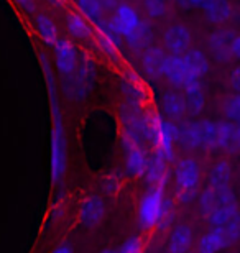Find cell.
Here are the masks:
<instances>
[{
  "label": "cell",
  "mask_w": 240,
  "mask_h": 253,
  "mask_svg": "<svg viewBox=\"0 0 240 253\" xmlns=\"http://www.w3.org/2000/svg\"><path fill=\"white\" fill-rule=\"evenodd\" d=\"M40 63L47 81L49 109H51V141H49V174L53 184H61L68 171V140H66V128L58 99V83L54 78V71L45 53L40 54Z\"/></svg>",
  "instance_id": "1"
},
{
  "label": "cell",
  "mask_w": 240,
  "mask_h": 253,
  "mask_svg": "<svg viewBox=\"0 0 240 253\" xmlns=\"http://www.w3.org/2000/svg\"><path fill=\"white\" fill-rule=\"evenodd\" d=\"M175 212L173 204L168 199L165 188L150 186L142 196L137 207V222L144 230L151 229H168L173 222Z\"/></svg>",
  "instance_id": "2"
},
{
  "label": "cell",
  "mask_w": 240,
  "mask_h": 253,
  "mask_svg": "<svg viewBox=\"0 0 240 253\" xmlns=\"http://www.w3.org/2000/svg\"><path fill=\"white\" fill-rule=\"evenodd\" d=\"M148 115V143L153 153L171 161L175 158V146L178 143V125L165 119L156 110H146Z\"/></svg>",
  "instance_id": "3"
},
{
  "label": "cell",
  "mask_w": 240,
  "mask_h": 253,
  "mask_svg": "<svg viewBox=\"0 0 240 253\" xmlns=\"http://www.w3.org/2000/svg\"><path fill=\"white\" fill-rule=\"evenodd\" d=\"M97 81V68L93 58L81 56L78 68L73 73L61 78V89L68 100L73 102H81V100L88 99L89 94L94 90Z\"/></svg>",
  "instance_id": "4"
},
{
  "label": "cell",
  "mask_w": 240,
  "mask_h": 253,
  "mask_svg": "<svg viewBox=\"0 0 240 253\" xmlns=\"http://www.w3.org/2000/svg\"><path fill=\"white\" fill-rule=\"evenodd\" d=\"M122 138L137 145L148 143V115L142 105L125 102L120 107Z\"/></svg>",
  "instance_id": "5"
},
{
  "label": "cell",
  "mask_w": 240,
  "mask_h": 253,
  "mask_svg": "<svg viewBox=\"0 0 240 253\" xmlns=\"http://www.w3.org/2000/svg\"><path fill=\"white\" fill-rule=\"evenodd\" d=\"M201 183V168L194 158H181L175 166V186L178 189V197L181 202L194 201L197 196V188Z\"/></svg>",
  "instance_id": "6"
},
{
  "label": "cell",
  "mask_w": 240,
  "mask_h": 253,
  "mask_svg": "<svg viewBox=\"0 0 240 253\" xmlns=\"http://www.w3.org/2000/svg\"><path fill=\"white\" fill-rule=\"evenodd\" d=\"M93 37L96 38L97 48L110 61H119L120 58V49L124 46V38L115 32V28L112 27L110 20H100L94 25V33Z\"/></svg>",
  "instance_id": "7"
},
{
  "label": "cell",
  "mask_w": 240,
  "mask_h": 253,
  "mask_svg": "<svg viewBox=\"0 0 240 253\" xmlns=\"http://www.w3.org/2000/svg\"><path fill=\"white\" fill-rule=\"evenodd\" d=\"M81 54L76 48V44L68 38H61L53 44V59H54V69L58 71L61 78L71 74L78 68Z\"/></svg>",
  "instance_id": "8"
},
{
  "label": "cell",
  "mask_w": 240,
  "mask_h": 253,
  "mask_svg": "<svg viewBox=\"0 0 240 253\" xmlns=\"http://www.w3.org/2000/svg\"><path fill=\"white\" fill-rule=\"evenodd\" d=\"M163 46L173 56H181L191 48L192 33L183 23H173L163 32Z\"/></svg>",
  "instance_id": "9"
},
{
  "label": "cell",
  "mask_w": 240,
  "mask_h": 253,
  "mask_svg": "<svg viewBox=\"0 0 240 253\" xmlns=\"http://www.w3.org/2000/svg\"><path fill=\"white\" fill-rule=\"evenodd\" d=\"M163 78H165L171 85L178 89H185L194 81H201L192 74L190 66L185 61L183 56H173L168 54L165 61V71H163Z\"/></svg>",
  "instance_id": "10"
},
{
  "label": "cell",
  "mask_w": 240,
  "mask_h": 253,
  "mask_svg": "<svg viewBox=\"0 0 240 253\" xmlns=\"http://www.w3.org/2000/svg\"><path fill=\"white\" fill-rule=\"evenodd\" d=\"M232 204H237V197H236V194H234V191L231 188H227V189L207 188L197 196L199 214L204 215V217H207L211 212L219 209V207L232 206Z\"/></svg>",
  "instance_id": "11"
},
{
  "label": "cell",
  "mask_w": 240,
  "mask_h": 253,
  "mask_svg": "<svg viewBox=\"0 0 240 253\" xmlns=\"http://www.w3.org/2000/svg\"><path fill=\"white\" fill-rule=\"evenodd\" d=\"M122 148H124V156H125V171L134 178L145 174L148 160L150 155L145 150L144 145H137L132 141H127L122 138Z\"/></svg>",
  "instance_id": "12"
},
{
  "label": "cell",
  "mask_w": 240,
  "mask_h": 253,
  "mask_svg": "<svg viewBox=\"0 0 240 253\" xmlns=\"http://www.w3.org/2000/svg\"><path fill=\"white\" fill-rule=\"evenodd\" d=\"M107 204L104 197L99 194H89L79 206V224L83 227H96L99 225L105 215Z\"/></svg>",
  "instance_id": "13"
},
{
  "label": "cell",
  "mask_w": 240,
  "mask_h": 253,
  "mask_svg": "<svg viewBox=\"0 0 240 253\" xmlns=\"http://www.w3.org/2000/svg\"><path fill=\"white\" fill-rule=\"evenodd\" d=\"M110 23L115 28V32L122 38H125L142 23V17L130 3H119L112 12Z\"/></svg>",
  "instance_id": "14"
},
{
  "label": "cell",
  "mask_w": 240,
  "mask_h": 253,
  "mask_svg": "<svg viewBox=\"0 0 240 253\" xmlns=\"http://www.w3.org/2000/svg\"><path fill=\"white\" fill-rule=\"evenodd\" d=\"M158 104H160V110H161L160 114L165 119L171 120V122L183 120L188 115L185 97L178 90H165V92H161Z\"/></svg>",
  "instance_id": "15"
},
{
  "label": "cell",
  "mask_w": 240,
  "mask_h": 253,
  "mask_svg": "<svg viewBox=\"0 0 240 253\" xmlns=\"http://www.w3.org/2000/svg\"><path fill=\"white\" fill-rule=\"evenodd\" d=\"M234 32L227 28L216 30L209 35V51H211L212 58L219 63H227L232 58V40Z\"/></svg>",
  "instance_id": "16"
},
{
  "label": "cell",
  "mask_w": 240,
  "mask_h": 253,
  "mask_svg": "<svg viewBox=\"0 0 240 253\" xmlns=\"http://www.w3.org/2000/svg\"><path fill=\"white\" fill-rule=\"evenodd\" d=\"M120 90H122V94L125 95V102L142 105V107H144V104L148 99L145 83L142 81L140 76H137L135 73H132V71L124 73V76H122Z\"/></svg>",
  "instance_id": "17"
},
{
  "label": "cell",
  "mask_w": 240,
  "mask_h": 253,
  "mask_svg": "<svg viewBox=\"0 0 240 253\" xmlns=\"http://www.w3.org/2000/svg\"><path fill=\"white\" fill-rule=\"evenodd\" d=\"M166 56L168 54L160 46H150L142 53V71L148 79L156 81L163 78Z\"/></svg>",
  "instance_id": "18"
},
{
  "label": "cell",
  "mask_w": 240,
  "mask_h": 253,
  "mask_svg": "<svg viewBox=\"0 0 240 253\" xmlns=\"http://www.w3.org/2000/svg\"><path fill=\"white\" fill-rule=\"evenodd\" d=\"M117 5L119 3H115V0H76L78 12L94 25L104 20L107 12H114Z\"/></svg>",
  "instance_id": "19"
},
{
  "label": "cell",
  "mask_w": 240,
  "mask_h": 253,
  "mask_svg": "<svg viewBox=\"0 0 240 253\" xmlns=\"http://www.w3.org/2000/svg\"><path fill=\"white\" fill-rule=\"evenodd\" d=\"M217 150L231 155L240 151V131L236 124L229 120L217 122Z\"/></svg>",
  "instance_id": "20"
},
{
  "label": "cell",
  "mask_w": 240,
  "mask_h": 253,
  "mask_svg": "<svg viewBox=\"0 0 240 253\" xmlns=\"http://www.w3.org/2000/svg\"><path fill=\"white\" fill-rule=\"evenodd\" d=\"M168 174H170V166H168V160H165L163 156L151 153L150 160H148L146 169H145V179L150 186L155 188H165Z\"/></svg>",
  "instance_id": "21"
},
{
  "label": "cell",
  "mask_w": 240,
  "mask_h": 253,
  "mask_svg": "<svg viewBox=\"0 0 240 253\" xmlns=\"http://www.w3.org/2000/svg\"><path fill=\"white\" fill-rule=\"evenodd\" d=\"M194 232L190 225L178 224L171 229L168 235V249L170 253H188L192 245Z\"/></svg>",
  "instance_id": "22"
},
{
  "label": "cell",
  "mask_w": 240,
  "mask_h": 253,
  "mask_svg": "<svg viewBox=\"0 0 240 253\" xmlns=\"http://www.w3.org/2000/svg\"><path fill=\"white\" fill-rule=\"evenodd\" d=\"M183 97H185L188 114L199 115L206 109V92H204L202 81H194L190 85L183 89Z\"/></svg>",
  "instance_id": "23"
},
{
  "label": "cell",
  "mask_w": 240,
  "mask_h": 253,
  "mask_svg": "<svg viewBox=\"0 0 240 253\" xmlns=\"http://www.w3.org/2000/svg\"><path fill=\"white\" fill-rule=\"evenodd\" d=\"M33 28L42 42L48 46L53 48V44L59 40V30L58 25L53 18L47 13H37L33 17Z\"/></svg>",
  "instance_id": "24"
},
{
  "label": "cell",
  "mask_w": 240,
  "mask_h": 253,
  "mask_svg": "<svg viewBox=\"0 0 240 253\" xmlns=\"http://www.w3.org/2000/svg\"><path fill=\"white\" fill-rule=\"evenodd\" d=\"M64 25H66V30H68L69 37L74 38V40H79V42L89 40L94 33L93 25H91L79 12H68L66 13Z\"/></svg>",
  "instance_id": "25"
},
{
  "label": "cell",
  "mask_w": 240,
  "mask_h": 253,
  "mask_svg": "<svg viewBox=\"0 0 240 253\" xmlns=\"http://www.w3.org/2000/svg\"><path fill=\"white\" fill-rule=\"evenodd\" d=\"M125 44L129 46L132 51H139V53H144L146 48L151 46L153 43V28L151 25L142 20V23L137 27L134 32H132L129 37L124 38Z\"/></svg>",
  "instance_id": "26"
},
{
  "label": "cell",
  "mask_w": 240,
  "mask_h": 253,
  "mask_svg": "<svg viewBox=\"0 0 240 253\" xmlns=\"http://www.w3.org/2000/svg\"><path fill=\"white\" fill-rule=\"evenodd\" d=\"M178 143L186 150H201L199 120H185L178 125Z\"/></svg>",
  "instance_id": "27"
},
{
  "label": "cell",
  "mask_w": 240,
  "mask_h": 253,
  "mask_svg": "<svg viewBox=\"0 0 240 253\" xmlns=\"http://www.w3.org/2000/svg\"><path fill=\"white\" fill-rule=\"evenodd\" d=\"M229 245H232V242L224 232L209 229L197 242V253H221Z\"/></svg>",
  "instance_id": "28"
},
{
  "label": "cell",
  "mask_w": 240,
  "mask_h": 253,
  "mask_svg": "<svg viewBox=\"0 0 240 253\" xmlns=\"http://www.w3.org/2000/svg\"><path fill=\"white\" fill-rule=\"evenodd\" d=\"M201 8L207 22H211L214 25L226 23L232 17L234 12L232 3L229 0H207Z\"/></svg>",
  "instance_id": "29"
},
{
  "label": "cell",
  "mask_w": 240,
  "mask_h": 253,
  "mask_svg": "<svg viewBox=\"0 0 240 253\" xmlns=\"http://www.w3.org/2000/svg\"><path fill=\"white\" fill-rule=\"evenodd\" d=\"M232 181V165L227 160H221L217 163L212 165V168L209 169L207 183L209 188L212 189H227L231 188Z\"/></svg>",
  "instance_id": "30"
},
{
  "label": "cell",
  "mask_w": 240,
  "mask_h": 253,
  "mask_svg": "<svg viewBox=\"0 0 240 253\" xmlns=\"http://www.w3.org/2000/svg\"><path fill=\"white\" fill-rule=\"evenodd\" d=\"M185 58V61L190 66V69L192 71V74L197 79H201L209 73V58L207 54L199 48H190L185 54H181Z\"/></svg>",
  "instance_id": "31"
},
{
  "label": "cell",
  "mask_w": 240,
  "mask_h": 253,
  "mask_svg": "<svg viewBox=\"0 0 240 253\" xmlns=\"http://www.w3.org/2000/svg\"><path fill=\"white\" fill-rule=\"evenodd\" d=\"M201 128V150H217V122L202 119L199 120Z\"/></svg>",
  "instance_id": "32"
},
{
  "label": "cell",
  "mask_w": 240,
  "mask_h": 253,
  "mask_svg": "<svg viewBox=\"0 0 240 253\" xmlns=\"http://www.w3.org/2000/svg\"><path fill=\"white\" fill-rule=\"evenodd\" d=\"M222 112L229 122L240 125V94H232L224 100Z\"/></svg>",
  "instance_id": "33"
},
{
  "label": "cell",
  "mask_w": 240,
  "mask_h": 253,
  "mask_svg": "<svg viewBox=\"0 0 240 253\" xmlns=\"http://www.w3.org/2000/svg\"><path fill=\"white\" fill-rule=\"evenodd\" d=\"M144 10L150 18H161L166 13V0H144Z\"/></svg>",
  "instance_id": "34"
},
{
  "label": "cell",
  "mask_w": 240,
  "mask_h": 253,
  "mask_svg": "<svg viewBox=\"0 0 240 253\" xmlns=\"http://www.w3.org/2000/svg\"><path fill=\"white\" fill-rule=\"evenodd\" d=\"M117 253H144V242L137 235L129 237V239L119 247Z\"/></svg>",
  "instance_id": "35"
},
{
  "label": "cell",
  "mask_w": 240,
  "mask_h": 253,
  "mask_svg": "<svg viewBox=\"0 0 240 253\" xmlns=\"http://www.w3.org/2000/svg\"><path fill=\"white\" fill-rule=\"evenodd\" d=\"M13 3L17 5V7L22 10V13H25V15H32V17H35V15L38 13L37 0H13Z\"/></svg>",
  "instance_id": "36"
},
{
  "label": "cell",
  "mask_w": 240,
  "mask_h": 253,
  "mask_svg": "<svg viewBox=\"0 0 240 253\" xmlns=\"http://www.w3.org/2000/svg\"><path fill=\"white\" fill-rule=\"evenodd\" d=\"M120 181L115 178V176H105L102 179V189H104L107 194H115L120 189Z\"/></svg>",
  "instance_id": "37"
},
{
  "label": "cell",
  "mask_w": 240,
  "mask_h": 253,
  "mask_svg": "<svg viewBox=\"0 0 240 253\" xmlns=\"http://www.w3.org/2000/svg\"><path fill=\"white\" fill-rule=\"evenodd\" d=\"M229 85L234 90V94H240V64L234 66L229 74Z\"/></svg>",
  "instance_id": "38"
},
{
  "label": "cell",
  "mask_w": 240,
  "mask_h": 253,
  "mask_svg": "<svg viewBox=\"0 0 240 253\" xmlns=\"http://www.w3.org/2000/svg\"><path fill=\"white\" fill-rule=\"evenodd\" d=\"M176 2L183 7H202L207 0H176Z\"/></svg>",
  "instance_id": "39"
},
{
  "label": "cell",
  "mask_w": 240,
  "mask_h": 253,
  "mask_svg": "<svg viewBox=\"0 0 240 253\" xmlns=\"http://www.w3.org/2000/svg\"><path fill=\"white\" fill-rule=\"evenodd\" d=\"M232 56L240 59V33H237L232 40Z\"/></svg>",
  "instance_id": "40"
},
{
  "label": "cell",
  "mask_w": 240,
  "mask_h": 253,
  "mask_svg": "<svg viewBox=\"0 0 240 253\" xmlns=\"http://www.w3.org/2000/svg\"><path fill=\"white\" fill-rule=\"evenodd\" d=\"M51 253H74V250H73V247H71L69 244H61V245L56 247V249Z\"/></svg>",
  "instance_id": "41"
},
{
  "label": "cell",
  "mask_w": 240,
  "mask_h": 253,
  "mask_svg": "<svg viewBox=\"0 0 240 253\" xmlns=\"http://www.w3.org/2000/svg\"><path fill=\"white\" fill-rule=\"evenodd\" d=\"M99 253H117V250L115 249H105V250H102Z\"/></svg>",
  "instance_id": "42"
},
{
  "label": "cell",
  "mask_w": 240,
  "mask_h": 253,
  "mask_svg": "<svg viewBox=\"0 0 240 253\" xmlns=\"http://www.w3.org/2000/svg\"><path fill=\"white\" fill-rule=\"evenodd\" d=\"M237 126H239V131H240V125H237Z\"/></svg>",
  "instance_id": "43"
}]
</instances>
